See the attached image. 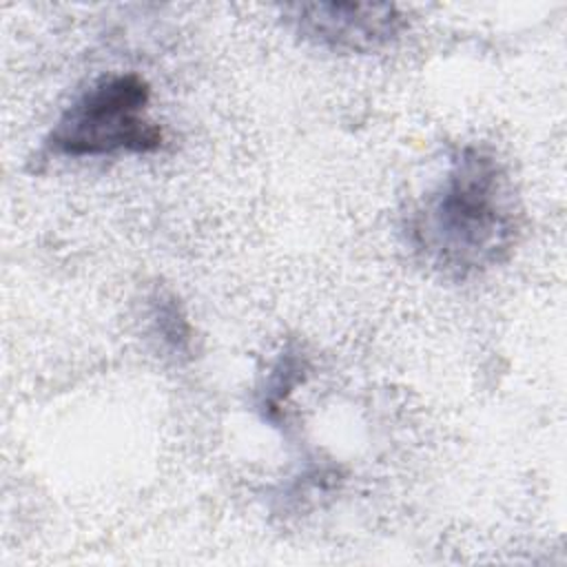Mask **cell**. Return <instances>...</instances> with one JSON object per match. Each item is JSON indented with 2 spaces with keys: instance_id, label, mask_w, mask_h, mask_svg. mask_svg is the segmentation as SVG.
<instances>
[{
  "instance_id": "obj_1",
  "label": "cell",
  "mask_w": 567,
  "mask_h": 567,
  "mask_svg": "<svg viewBox=\"0 0 567 567\" xmlns=\"http://www.w3.org/2000/svg\"><path fill=\"white\" fill-rule=\"evenodd\" d=\"M520 230V206L505 166L481 146L461 148L445 177L408 221L410 244L436 272L467 279L505 261Z\"/></svg>"
},
{
  "instance_id": "obj_2",
  "label": "cell",
  "mask_w": 567,
  "mask_h": 567,
  "mask_svg": "<svg viewBox=\"0 0 567 567\" xmlns=\"http://www.w3.org/2000/svg\"><path fill=\"white\" fill-rule=\"evenodd\" d=\"M148 102L151 89L137 73L104 75L58 117L44 137V151L55 157L153 153L164 135L146 117Z\"/></svg>"
},
{
  "instance_id": "obj_3",
  "label": "cell",
  "mask_w": 567,
  "mask_h": 567,
  "mask_svg": "<svg viewBox=\"0 0 567 567\" xmlns=\"http://www.w3.org/2000/svg\"><path fill=\"white\" fill-rule=\"evenodd\" d=\"M281 16L301 40L350 53L390 47L405 29L399 7L374 2H297L281 7Z\"/></svg>"
},
{
  "instance_id": "obj_4",
  "label": "cell",
  "mask_w": 567,
  "mask_h": 567,
  "mask_svg": "<svg viewBox=\"0 0 567 567\" xmlns=\"http://www.w3.org/2000/svg\"><path fill=\"white\" fill-rule=\"evenodd\" d=\"M308 372V361L299 350L286 348L279 359L272 363L270 374L264 381L261 396H259V410L264 419L277 423L281 416V405L290 396V392L303 381Z\"/></svg>"
},
{
  "instance_id": "obj_5",
  "label": "cell",
  "mask_w": 567,
  "mask_h": 567,
  "mask_svg": "<svg viewBox=\"0 0 567 567\" xmlns=\"http://www.w3.org/2000/svg\"><path fill=\"white\" fill-rule=\"evenodd\" d=\"M153 332L159 337L162 346L175 357H188L193 346V328L188 317L179 303V299L171 292L157 290L151 297L148 308Z\"/></svg>"
}]
</instances>
